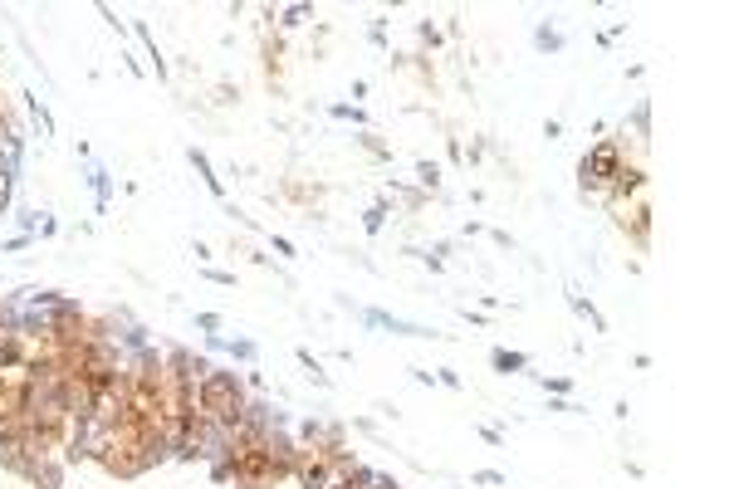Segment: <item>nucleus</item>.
Wrapping results in <instances>:
<instances>
[{"mask_svg":"<svg viewBox=\"0 0 734 489\" xmlns=\"http://www.w3.org/2000/svg\"><path fill=\"white\" fill-rule=\"evenodd\" d=\"M357 142H363V147L372 152V157H392V152H387V147H382V142H377V137H372V133H363V137H357Z\"/></svg>","mask_w":734,"mask_h":489,"instance_id":"nucleus-23","label":"nucleus"},{"mask_svg":"<svg viewBox=\"0 0 734 489\" xmlns=\"http://www.w3.org/2000/svg\"><path fill=\"white\" fill-rule=\"evenodd\" d=\"M186 157H191V166H196V176L206 182V191H211V196H225V186H221V176L211 172V157H206V152H201V147H191Z\"/></svg>","mask_w":734,"mask_h":489,"instance_id":"nucleus-11","label":"nucleus"},{"mask_svg":"<svg viewBox=\"0 0 734 489\" xmlns=\"http://www.w3.org/2000/svg\"><path fill=\"white\" fill-rule=\"evenodd\" d=\"M544 387L553 391V397H563V391H568V387H573V381H568V377H544Z\"/></svg>","mask_w":734,"mask_h":489,"instance_id":"nucleus-25","label":"nucleus"},{"mask_svg":"<svg viewBox=\"0 0 734 489\" xmlns=\"http://www.w3.org/2000/svg\"><path fill=\"white\" fill-rule=\"evenodd\" d=\"M235 489H260V484H235Z\"/></svg>","mask_w":734,"mask_h":489,"instance_id":"nucleus-30","label":"nucleus"},{"mask_svg":"<svg viewBox=\"0 0 734 489\" xmlns=\"http://www.w3.org/2000/svg\"><path fill=\"white\" fill-rule=\"evenodd\" d=\"M622 142L617 137H603L593 152H587L583 162H577V186H583V196H603V191L612 186V176L622 172Z\"/></svg>","mask_w":734,"mask_h":489,"instance_id":"nucleus-2","label":"nucleus"},{"mask_svg":"<svg viewBox=\"0 0 734 489\" xmlns=\"http://www.w3.org/2000/svg\"><path fill=\"white\" fill-rule=\"evenodd\" d=\"M363 324H367V328H392V333H402V338H431V328L406 324V318H392V314H382V308H367Z\"/></svg>","mask_w":734,"mask_h":489,"instance_id":"nucleus-10","label":"nucleus"},{"mask_svg":"<svg viewBox=\"0 0 734 489\" xmlns=\"http://www.w3.org/2000/svg\"><path fill=\"white\" fill-rule=\"evenodd\" d=\"M235 484H260V489H274V465L264 456V446H245L235 450Z\"/></svg>","mask_w":734,"mask_h":489,"instance_id":"nucleus-3","label":"nucleus"},{"mask_svg":"<svg viewBox=\"0 0 734 489\" xmlns=\"http://www.w3.org/2000/svg\"><path fill=\"white\" fill-rule=\"evenodd\" d=\"M421 40H426V44H441V30L431 25V20H421Z\"/></svg>","mask_w":734,"mask_h":489,"instance_id":"nucleus-27","label":"nucleus"},{"mask_svg":"<svg viewBox=\"0 0 734 489\" xmlns=\"http://www.w3.org/2000/svg\"><path fill=\"white\" fill-rule=\"evenodd\" d=\"M372 489H402V480H396V475H372Z\"/></svg>","mask_w":734,"mask_h":489,"instance_id":"nucleus-24","label":"nucleus"},{"mask_svg":"<svg viewBox=\"0 0 734 489\" xmlns=\"http://www.w3.org/2000/svg\"><path fill=\"white\" fill-rule=\"evenodd\" d=\"M329 489H363V484H353V480H343V475H333V484Z\"/></svg>","mask_w":734,"mask_h":489,"instance_id":"nucleus-29","label":"nucleus"},{"mask_svg":"<svg viewBox=\"0 0 734 489\" xmlns=\"http://www.w3.org/2000/svg\"><path fill=\"white\" fill-rule=\"evenodd\" d=\"M240 421H245V426H250V431H255V436H270V431H289L284 411L274 407V401L264 397V391H260V397H250V401H245V416H240Z\"/></svg>","mask_w":734,"mask_h":489,"instance_id":"nucleus-5","label":"nucleus"},{"mask_svg":"<svg viewBox=\"0 0 734 489\" xmlns=\"http://www.w3.org/2000/svg\"><path fill=\"white\" fill-rule=\"evenodd\" d=\"M225 353H231L235 362H250V367H255V357H260V348L250 338H225Z\"/></svg>","mask_w":734,"mask_h":489,"instance_id":"nucleus-15","label":"nucleus"},{"mask_svg":"<svg viewBox=\"0 0 734 489\" xmlns=\"http://www.w3.org/2000/svg\"><path fill=\"white\" fill-rule=\"evenodd\" d=\"M162 362H167V377L186 381V387H196V381L211 372V362H206V357H196L191 348H162Z\"/></svg>","mask_w":734,"mask_h":489,"instance_id":"nucleus-4","label":"nucleus"},{"mask_svg":"<svg viewBox=\"0 0 734 489\" xmlns=\"http://www.w3.org/2000/svg\"><path fill=\"white\" fill-rule=\"evenodd\" d=\"M211 480L215 484H235V450H231V456H221V460H211Z\"/></svg>","mask_w":734,"mask_h":489,"instance_id":"nucleus-17","label":"nucleus"},{"mask_svg":"<svg viewBox=\"0 0 734 489\" xmlns=\"http://www.w3.org/2000/svg\"><path fill=\"white\" fill-rule=\"evenodd\" d=\"M245 401H250V391H245V381H240V372H231V367H211V372L196 381V411L215 416V421H225V426H240Z\"/></svg>","mask_w":734,"mask_h":489,"instance_id":"nucleus-1","label":"nucleus"},{"mask_svg":"<svg viewBox=\"0 0 734 489\" xmlns=\"http://www.w3.org/2000/svg\"><path fill=\"white\" fill-rule=\"evenodd\" d=\"M206 279H211V284H235V274H225V269H206Z\"/></svg>","mask_w":734,"mask_h":489,"instance_id":"nucleus-28","label":"nucleus"},{"mask_svg":"<svg viewBox=\"0 0 734 489\" xmlns=\"http://www.w3.org/2000/svg\"><path fill=\"white\" fill-rule=\"evenodd\" d=\"M0 426H5V416H0Z\"/></svg>","mask_w":734,"mask_h":489,"instance_id":"nucleus-31","label":"nucleus"},{"mask_svg":"<svg viewBox=\"0 0 734 489\" xmlns=\"http://www.w3.org/2000/svg\"><path fill=\"white\" fill-rule=\"evenodd\" d=\"M294 357H299V367H304V372L314 377V387H329V372L319 367V357H314V353H309V348H299Z\"/></svg>","mask_w":734,"mask_h":489,"instance_id":"nucleus-16","label":"nucleus"},{"mask_svg":"<svg viewBox=\"0 0 734 489\" xmlns=\"http://www.w3.org/2000/svg\"><path fill=\"white\" fill-rule=\"evenodd\" d=\"M534 44H539L544 54H558V50H563V34L548 30V25H539V30H534Z\"/></svg>","mask_w":734,"mask_h":489,"instance_id":"nucleus-18","label":"nucleus"},{"mask_svg":"<svg viewBox=\"0 0 734 489\" xmlns=\"http://www.w3.org/2000/svg\"><path fill=\"white\" fill-rule=\"evenodd\" d=\"M416 182H421L426 196H436V191H441V166L436 162H416Z\"/></svg>","mask_w":734,"mask_h":489,"instance_id":"nucleus-13","label":"nucleus"},{"mask_svg":"<svg viewBox=\"0 0 734 489\" xmlns=\"http://www.w3.org/2000/svg\"><path fill=\"white\" fill-rule=\"evenodd\" d=\"M329 113H333V118H353V123H367V118H363V108H348V103H333Z\"/></svg>","mask_w":734,"mask_h":489,"instance_id":"nucleus-22","label":"nucleus"},{"mask_svg":"<svg viewBox=\"0 0 734 489\" xmlns=\"http://www.w3.org/2000/svg\"><path fill=\"white\" fill-rule=\"evenodd\" d=\"M64 470H69V465L59 456H44V460H34V470L25 475V484L30 489H64Z\"/></svg>","mask_w":734,"mask_h":489,"instance_id":"nucleus-9","label":"nucleus"},{"mask_svg":"<svg viewBox=\"0 0 734 489\" xmlns=\"http://www.w3.org/2000/svg\"><path fill=\"white\" fill-rule=\"evenodd\" d=\"M382 225H387V201H377V206H372L367 216H363V230H367V235H382Z\"/></svg>","mask_w":734,"mask_h":489,"instance_id":"nucleus-20","label":"nucleus"},{"mask_svg":"<svg viewBox=\"0 0 734 489\" xmlns=\"http://www.w3.org/2000/svg\"><path fill=\"white\" fill-rule=\"evenodd\" d=\"M475 484H504L500 470H475Z\"/></svg>","mask_w":734,"mask_h":489,"instance_id":"nucleus-26","label":"nucleus"},{"mask_svg":"<svg viewBox=\"0 0 734 489\" xmlns=\"http://www.w3.org/2000/svg\"><path fill=\"white\" fill-rule=\"evenodd\" d=\"M0 470L20 475V480H25V475L34 470V456L25 450V440L10 431V426H0Z\"/></svg>","mask_w":734,"mask_h":489,"instance_id":"nucleus-8","label":"nucleus"},{"mask_svg":"<svg viewBox=\"0 0 734 489\" xmlns=\"http://www.w3.org/2000/svg\"><path fill=\"white\" fill-rule=\"evenodd\" d=\"M617 225L632 235V245H636V249L652 245V206H646L642 196L632 201V211H627V206H617Z\"/></svg>","mask_w":734,"mask_h":489,"instance_id":"nucleus-7","label":"nucleus"},{"mask_svg":"<svg viewBox=\"0 0 734 489\" xmlns=\"http://www.w3.org/2000/svg\"><path fill=\"white\" fill-rule=\"evenodd\" d=\"M89 186H93V196H99V211H108V196H113V186H108V172H103V166H93Z\"/></svg>","mask_w":734,"mask_h":489,"instance_id":"nucleus-19","label":"nucleus"},{"mask_svg":"<svg viewBox=\"0 0 734 489\" xmlns=\"http://www.w3.org/2000/svg\"><path fill=\"white\" fill-rule=\"evenodd\" d=\"M221 324H225L221 314H196V328H201V333H221Z\"/></svg>","mask_w":734,"mask_h":489,"instance_id":"nucleus-21","label":"nucleus"},{"mask_svg":"<svg viewBox=\"0 0 734 489\" xmlns=\"http://www.w3.org/2000/svg\"><path fill=\"white\" fill-rule=\"evenodd\" d=\"M490 367L510 377V372H524V367H529V357H524V353H510V348H495V353H490Z\"/></svg>","mask_w":734,"mask_h":489,"instance_id":"nucleus-12","label":"nucleus"},{"mask_svg":"<svg viewBox=\"0 0 734 489\" xmlns=\"http://www.w3.org/2000/svg\"><path fill=\"white\" fill-rule=\"evenodd\" d=\"M289 480H294L299 489H329V484H333V465H329V456H323V450H304Z\"/></svg>","mask_w":734,"mask_h":489,"instance_id":"nucleus-6","label":"nucleus"},{"mask_svg":"<svg viewBox=\"0 0 734 489\" xmlns=\"http://www.w3.org/2000/svg\"><path fill=\"white\" fill-rule=\"evenodd\" d=\"M309 15H314V5H284L280 15H274V20H280V30H299V25H304V20H309Z\"/></svg>","mask_w":734,"mask_h":489,"instance_id":"nucleus-14","label":"nucleus"}]
</instances>
